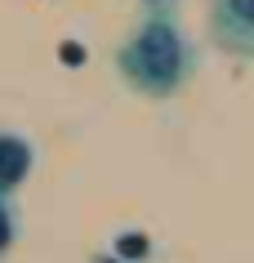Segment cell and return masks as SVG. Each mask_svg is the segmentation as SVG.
Here are the masks:
<instances>
[{
  "mask_svg": "<svg viewBox=\"0 0 254 263\" xmlns=\"http://www.w3.org/2000/svg\"><path fill=\"white\" fill-rule=\"evenodd\" d=\"M18 236H23V219H18V205H14V192H0V263L14 254Z\"/></svg>",
  "mask_w": 254,
  "mask_h": 263,
  "instance_id": "277c9868",
  "label": "cell"
},
{
  "mask_svg": "<svg viewBox=\"0 0 254 263\" xmlns=\"http://www.w3.org/2000/svg\"><path fill=\"white\" fill-rule=\"evenodd\" d=\"M36 170V147L18 129H0V192H18Z\"/></svg>",
  "mask_w": 254,
  "mask_h": 263,
  "instance_id": "3957f363",
  "label": "cell"
},
{
  "mask_svg": "<svg viewBox=\"0 0 254 263\" xmlns=\"http://www.w3.org/2000/svg\"><path fill=\"white\" fill-rule=\"evenodd\" d=\"M112 71L134 98L169 103L179 98L201 71V49L174 9H147L125 31V41L112 54Z\"/></svg>",
  "mask_w": 254,
  "mask_h": 263,
  "instance_id": "6da1fadb",
  "label": "cell"
},
{
  "mask_svg": "<svg viewBox=\"0 0 254 263\" xmlns=\"http://www.w3.org/2000/svg\"><path fill=\"white\" fill-rule=\"evenodd\" d=\"M210 41L237 63H254V0H210L205 5Z\"/></svg>",
  "mask_w": 254,
  "mask_h": 263,
  "instance_id": "7a4b0ae2",
  "label": "cell"
},
{
  "mask_svg": "<svg viewBox=\"0 0 254 263\" xmlns=\"http://www.w3.org/2000/svg\"><path fill=\"white\" fill-rule=\"evenodd\" d=\"M143 5H147V9H179L183 0H143Z\"/></svg>",
  "mask_w": 254,
  "mask_h": 263,
  "instance_id": "5b68a950",
  "label": "cell"
},
{
  "mask_svg": "<svg viewBox=\"0 0 254 263\" xmlns=\"http://www.w3.org/2000/svg\"><path fill=\"white\" fill-rule=\"evenodd\" d=\"M94 263H125V259H121V254L112 250V254H94Z\"/></svg>",
  "mask_w": 254,
  "mask_h": 263,
  "instance_id": "8992f818",
  "label": "cell"
}]
</instances>
